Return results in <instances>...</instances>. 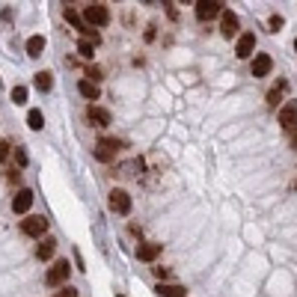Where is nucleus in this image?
<instances>
[{
	"label": "nucleus",
	"mask_w": 297,
	"mask_h": 297,
	"mask_svg": "<svg viewBox=\"0 0 297 297\" xmlns=\"http://www.w3.org/2000/svg\"><path fill=\"white\" fill-rule=\"evenodd\" d=\"M68 276H71V264L66 259H60V262H54L48 267V273H45V285L48 288H63L68 282Z\"/></svg>",
	"instance_id": "f257e3e1"
},
{
	"label": "nucleus",
	"mask_w": 297,
	"mask_h": 297,
	"mask_svg": "<svg viewBox=\"0 0 297 297\" xmlns=\"http://www.w3.org/2000/svg\"><path fill=\"white\" fill-rule=\"evenodd\" d=\"M83 21H86V27H107L110 9L104 3H89V6H83Z\"/></svg>",
	"instance_id": "f03ea898"
},
{
	"label": "nucleus",
	"mask_w": 297,
	"mask_h": 297,
	"mask_svg": "<svg viewBox=\"0 0 297 297\" xmlns=\"http://www.w3.org/2000/svg\"><path fill=\"white\" fill-rule=\"evenodd\" d=\"M276 119H279L282 131H297V101H285V104L279 107Z\"/></svg>",
	"instance_id": "7ed1b4c3"
},
{
	"label": "nucleus",
	"mask_w": 297,
	"mask_h": 297,
	"mask_svg": "<svg viewBox=\"0 0 297 297\" xmlns=\"http://www.w3.org/2000/svg\"><path fill=\"white\" fill-rule=\"evenodd\" d=\"M21 232H24L27 238H42V235L48 232V220H45L42 214H33V217H24V220H21Z\"/></svg>",
	"instance_id": "20e7f679"
},
{
	"label": "nucleus",
	"mask_w": 297,
	"mask_h": 297,
	"mask_svg": "<svg viewBox=\"0 0 297 297\" xmlns=\"http://www.w3.org/2000/svg\"><path fill=\"white\" fill-rule=\"evenodd\" d=\"M119 140H110V137H104V140H98L95 143V158H98L101 164H110L113 158H116V152H119Z\"/></svg>",
	"instance_id": "39448f33"
},
{
	"label": "nucleus",
	"mask_w": 297,
	"mask_h": 297,
	"mask_svg": "<svg viewBox=\"0 0 297 297\" xmlns=\"http://www.w3.org/2000/svg\"><path fill=\"white\" fill-rule=\"evenodd\" d=\"M107 202H110V211H116V214H131V196H128V190L113 187Z\"/></svg>",
	"instance_id": "423d86ee"
},
{
	"label": "nucleus",
	"mask_w": 297,
	"mask_h": 297,
	"mask_svg": "<svg viewBox=\"0 0 297 297\" xmlns=\"http://www.w3.org/2000/svg\"><path fill=\"white\" fill-rule=\"evenodd\" d=\"M223 12V3L220 0H199L196 3V18L199 21H211Z\"/></svg>",
	"instance_id": "0eeeda50"
},
{
	"label": "nucleus",
	"mask_w": 297,
	"mask_h": 297,
	"mask_svg": "<svg viewBox=\"0 0 297 297\" xmlns=\"http://www.w3.org/2000/svg\"><path fill=\"white\" fill-rule=\"evenodd\" d=\"M253 51H256V33H241L235 42V57L247 60V57H253Z\"/></svg>",
	"instance_id": "6e6552de"
},
{
	"label": "nucleus",
	"mask_w": 297,
	"mask_h": 297,
	"mask_svg": "<svg viewBox=\"0 0 297 297\" xmlns=\"http://www.w3.org/2000/svg\"><path fill=\"white\" fill-rule=\"evenodd\" d=\"M238 27H241L238 15L229 12V9H223V12H220V33L226 36V39H232V36H238Z\"/></svg>",
	"instance_id": "1a4fd4ad"
},
{
	"label": "nucleus",
	"mask_w": 297,
	"mask_h": 297,
	"mask_svg": "<svg viewBox=\"0 0 297 297\" xmlns=\"http://www.w3.org/2000/svg\"><path fill=\"white\" fill-rule=\"evenodd\" d=\"M30 205H33V190L21 187V190L15 193V199H12V211H15V214H27Z\"/></svg>",
	"instance_id": "9d476101"
},
{
	"label": "nucleus",
	"mask_w": 297,
	"mask_h": 297,
	"mask_svg": "<svg viewBox=\"0 0 297 297\" xmlns=\"http://www.w3.org/2000/svg\"><path fill=\"white\" fill-rule=\"evenodd\" d=\"M86 119L95 125V128H107L110 125V110H104V107H95V104H89L86 107Z\"/></svg>",
	"instance_id": "9b49d317"
},
{
	"label": "nucleus",
	"mask_w": 297,
	"mask_h": 297,
	"mask_svg": "<svg viewBox=\"0 0 297 297\" xmlns=\"http://www.w3.org/2000/svg\"><path fill=\"white\" fill-rule=\"evenodd\" d=\"M270 68H273L270 54H256V60H253V74H256V77H267Z\"/></svg>",
	"instance_id": "f8f14e48"
},
{
	"label": "nucleus",
	"mask_w": 297,
	"mask_h": 297,
	"mask_svg": "<svg viewBox=\"0 0 297 297\" xmlns=\"http://www.w3.org/2000/svg\"><path fill=\"white\" fill-rule=\"evenodd\" d=\"M161 256V244H140L137 247V259L140 262H155Z\"/></svg>",
	"instance_id": "ddd939ff"
},
{
	"label": "nucleus",
	"mask_w": 297,
	"mask_h": 297,
	"mask_svg": "<svg viewBox=\"0 0 297 297\" xmlns=\"http://www.w3.org/2000/svg\"><path fill=\"white\" fill-rule=\"evenodd\" d=\"M77 92H80L86 101H98V95H101L98 83H92V80H86V77H83V80H77Z\"/></svg>",
	"instance_id": "4468645a"
},
{
	"label": "nucleus",
	"mask_w": 297,
	"mask_h": 297,
	"mask_svg": "<svg viewBox=\"0 0 297 297\" xmlns=\"http://www.w3.org/2000/svg\"><path fill=\"white\" fill-rule=\"evenodd\" d=\"M158 297H184L187 294V288L184 285H172V282H158Z\"/></svg>",
	"instance_id": "2eb2a0df"
},
{
	"label": "nucleus",
	"mask_w": 297,
	"mask_h": 297,
	"mask_svg": "<svg viewBox=\"0 0 297 297\" xmlns=\"http://www.w3.org/2000/svg\"><path fill=\"white\" fill-rule=\"evenodd\" d=\"M33 86L39 92H51V86H54V74L51 71H36L33 74Z\"/></svg>",
	"instance_id": "dca6fc26"
},
{
	"label": "nucleus",
	"mask_w": 297,
	"mask_h": 297,
	"mask_svg": "<svg viewBox=\"0 0 297 297\" xmlns=\"http://www.w3.org/2000/svg\"><path fill=\"white\" fill-rule=\"evenodd\" d=\"M54 253H57V241H54V238H45V241H42V244L36 247V256H39L42 262H48V259L54 256Z\"/></svg>",
	"instance_id": "f3484780"
},
{
	"label": "nucleus",
	"mask_w": 297,
	"mask_h": 297,
	"mask_svg": "<svg viewBox=\"0 0 297 297\" xmlns=\"http://www.w3.org/2000/svg\"><path fill=\"white\" fill-rule=\"evenodd\" d=\"M42 51H45V36H30L27 39V57H42Z\"/></svg>",
	"instance_id": "a211bd4d"
},
{
	"label": "nucleus",
	"mask_w": 297,
	"mask_h": 297,
	"mask_svg": "<svg viewBox=\"0 0 297 297\" xmlns=\"http://www.w3.org/2000/svg\"><path fill=\"white\" fill-rule=\"evenodd\" d=\"M27 125H30V128H33V131H42V128H45V116H42V110H30V113H27Z\"/></svg>",
	"instance_id": "6ab92c4d"
},
{
	"label": "nucleus",
	"mask_w": 297,
	"mask_h": 297,
	"mask_svg": "<svg viewBox=\"0 0 297 297\" xmlns=\"http://www.w3.org/2000/svg\"><path fill=\"white\" fill-rule=\"evenodd\" d=\"M285 86H288V83H285V80H279V83L267 92V104H270V107H279V95L285 92Z\"/></svg>",
	"instance_id": "aec40b11"
},
{
	"label": "nucleus",
	"mask_w": 297,
	"mask_h": 297,
	"mask_svg": "<svg viewBox=\"0 0 297 297\" xmlns=\"http://www.w3.org/2000/svg\"><path fill=\"white\" fill-rule=\"evenodd\" d=\"M77 54H80L83 60H92V57H95V45L86 42V39H80V42H77Z\"/></svg>",
	"instance_id": "412c9836"
},
{
	"label": "nucleus",
	"mask_w": 297,
	"mask_h": 297,
	"mask_svg": "<svg viewBox=\"0 0 297 297\" xmlns=\"http://www.w3.org/2000/svg\"><path fill=\"white\" fill-rule=\"evenodd\" d=\"M12 101H15V104H24V101H27V86L18 83V86L12 89Z\"/></svg>",
	"instance_id": "4be33fe9"
},
{
	"label": "nucleus",
	"mask_w": 297,
	"mask_h": 297,
	"mask_svg": "<svg viewBox=\"0 0 297 297\" xmlns=\"http://www.w3.org/2000/svg\"><path fill=\"white\" fill-rule=\"evenodd\" d=\"M267 24H270V33H279V30H282V24H285V18H282V15H270V21H267Z\"/></svg>",
	"instance_id": "5701e85b"
},
{
	"label": "nucleus",
	"mask_w": 297,
	"mask_h": 297,
	"mask_svg": "<svg viewBox=\"0 0 297 297\" xmlns=\"http://www.w3.org/2000/svg\"><path fill=\"white\" fill-rule=\"evenodd\" d=\"M15 164H18V166H27V152H24L21 146L15 149Z\"/></svg>",
	"instance_id": "b1692460"
},
{
	"label": "nucleus",
	"mask_w": 297,
	"mask_h": 297,
	"mask_svg": "<svg viewBox=\"0 0 297 297\" xmlns=\"http://www.w3.org/2000/svg\"><path fill=\"white\" fill-rule=\"evenodd\" d=\"M54 297H77V288H71V285H66L63 291H57Z\"/></svg>",
	"instance_id": "393cba45"
},
{
	"label": "nucleus",
	"mask_w": 297,
	"mask_h": 297,
	"mask_svg": "<svg viewBox=\"0 0 297 297\" xmlns=\"http://www.w3.org/2000/svg\"><path fill=\"white\" fill-rule=\"evenodd\" d=\"M86 77H89L92 83H95V80H101V68H98V66H92L89 71H86Z\"/></svg>",
	"instance_id": "a878e982"
},
{
	"label": "nucleus",
	"mask_w": 297,
	"mask_h": 297,
	"mask_svg": "<svg viewBox=\"0 0 297 297\" xmlns=\"http://www.w3.org/2000/svg\"><path fill=\"white\" fill-rule=\"evenodd\" d=\"M164 6H166V15H169V18L175 21V18H178V9H175V3H169V0H166Z\"/></svg>",
	"instance_id": "bb28decb"
},
{
	"label": "nucleus",
	"mask_w": 297,
	"mask_h": 297,
	"mask_svg": "<svg viewBox=\"0 0 297 297\" xmlns=\"http://www.w3.org/2000/svg\"><path fill=\"white\" fill-rule=\"evenodd\" d=\"M155 276H158V279H161V282H164V279H169V276H172V273H169V270H166V267H155Z\"/></svg>",
	"instance_id": "cd10ccee"
},
{
	"label": "nucleus",
	"mask_w": 297,
	"mask_h": 297,
	"mask_svg": "<svg viewBox=\"0 0 297 297\" xmlns=\"http://www.w3.org/2000/svg\"><path fill=\"white\" fill-rule=\"evenodd\" d=\"M146 42H155V24H152V27L146 30Z\"/></svg>",
	"instance_id": "c85d7f7f"
},
{
	"label": "nucleus",
	"mask_w": 297,
	"mask_h": 297,
	"mask_svg": "<svg viewBox=\"0 0 297 297\" xmlns=\"http://www.w3.org/2000/svg\"><path fill=\"white\" fill-rule=\"evenodd\" d=\"M291 146H294V149H297V131L291 134Z\"/></svg>",
	"instance_id": "c756f323"
},
{
	"label": "nucleus",
	"mask_w": 297,
	"mask_h": 297,
	"mask_svg": "<svg viewBox=\"0 0 297 297\" xmlns=\"http://www.w3.org/2000/svg\"><path fill=\"white\" fill-rule=\"evenodd\" d=\"M294 51H297V39H294Z\"/></svg>",
	"instance_id": "7c9ffc66"
},
{
	"label": "nucleus",
	"mask_w": 297,
	"mask_h": 297,
	"mask_svg": "<svg viewBox=\"0 0 297 297\" xmlns=\"http://www.w3.org/2000/svg\"><path fill=\"white\" fill-rule=\"evenodd\" d=\"M116 297H125V294H116Z\"/></svg>",
	"instance_id": "2f4dec72"
}]
</instances>
